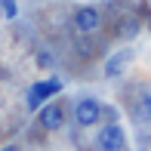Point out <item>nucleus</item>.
Instances as JSON below:
<instances>
[{
    "mask_svg": "<svg viewBox=\"0 0 151 151\" xmlns=\"http://www.w3.org/2000/svg\"><path fill=\"white\" fill-rule=\"evenodd\" d=\"M62 77H46V80H37V83H31L28 86V96H25V102H28V108L31 111H37L40 105H46V102L52 99V96H59L62 93Z\"/></svg>",
    "mask_w": 151,
    "mask_h": 151,
    "instance_id": "f257e3e1",
    "label": "nucleus"
},
{
    "mask_svg": "<svg viewBox=\"0 0 151 151\" xmlns=\"http://www.w3.org/2000/svg\"><path fill=\"white\" fill-rule=\"evenodd\" d=\"M127 145V133H123L120 123H105V127L99 129V136H96V148L99 151H123Z\"/></svg>",
    "mask_w": 151,
    "mask_h": 151,
    "instance_id": "f03ea898",
    "label": "nucleus"
},
{
    "mask_svg": "<svg viewBox=\"0 0 151 151\" xmlns=\"http://www.w3.org/2000/svg\"><path fill=\"white\" fill-rule=\"evenodd\" d=\"M65 105H62V102H46V105H40L37 108V120H40V127L43 129H50V133H56V129H62L65 127Z\"/></svg>",
    "mask_w": 151,
    "mask_h": 151,
    "instance_id": "7ed1b4c3",
    "label": "nucleus"
},
{
    "mask_svg": "<svg viewBox=\"0 0 151 151\" xmlns=\"http://www.w3.org/2000/svg\"><path fill=\"white\" fill-rule=\"evenodd\" d=\"M102 120V102L99 99H80L77 105H74V123L77 127H96V123Z\"/></svg>",
    "mask_w": 151,
    "mask_h": 151,
    "instance_id": "20e7f679",
    "label": "nucleus"
},
{
    "mask_svg": "<svg viewBox=\"0 0 151 151\" xmlns=\"http://www.w3.org/2000/svg\"><path fill=\"white\" fill-rule=\"evenodd\" d=\"M99 25H102V16H99L96 6H77L74 9V28L80 34H93Z\"/></svg>",
    "mask_w": 151,
    "mask_h": 151,
    "instance_id": "39448f33",
    "label": "nucleus"
},
{
    "mask_svg": "<svg viewBox=\"0 0 151 151\" xmlns=\"http://www.w3.org/2000/svg\"><path fill=\"white\" fill-rule=\"evenodd\" d=\"M133 62V50H117L114 56H108V62H105V77H120L123 71H127V65Z\"/></svg>",
    "mask_w": 151,
    "mask_h": 151,
    "instance_id": "423d86ee",
    "label": "nucleus"
},
{
    "mask_svg": "<svg viewBox=\"0 0 151 151\" xmlns=\"http://www.w3.org/2000/svg\"><path fill=\"white\" fill-rule=\"evenodd\" d=\"M133 114H136V120H142V123H148V120H151V93H139Z\"/></svg>",
    "mask_w": 151,
    "mask_h": 151,
    "instance_id": "0eeeda50",
    "label": "nucleus"
},
{
    "mask_svg": "<svg viewBox=\"0 0 151 151\" xmlns=\"http://www.w3.org/2000/svg\"><path fill=\"white\" fill-rule=\"evenodd\" d=\"M139 34V22L136 19H123L120 22V37H136Z\"/></svg>",
    "mask_w": 151,
    "mask_h": 151,
    "instance_id": "6e6552de",
    "label": "nucleus"
},
{
    "mask_svg": "<svg viewBox=\"0 0 151 151\" xmlns=\"http://www.w3.org/2000/svg\"><path fill=\"white\" fill-rule=\"evenodd\" d=\"M0 9H3V19H9V22L19 16V3L16 0H0Z\"/></svg>",
    "mask_w": 151,
    "mask_h": 151,
    "instance_id": "1a4fd4ad",
    "label": "nucleus"
},
{
    "mask_svg": "<svg viewBox=\"0 0 151 151\" xmlns=\"http://www.w3.org/2000/svg\"><path fill=\"white\" fill-rule=\"evenodd\" d=\"M34 62H37V68H52V65H56V59H52L50 50H40L37 56H34Z\"/></svg>",
    "mask_w": 151,
    "mask_h": 151,
    "instance_id": "9d476101",
    "label": "nucleus"
},
{
    "mask_svg": "<svg viewBox=\"0 0 151 151\" xmlns=\"http://www.w3.org/2000/svg\"><path fill=\"white\" fill-rule=\"evenodd\" d=\"M0 151H22V148H19V145H3Z\"/></svg>",
    "mask_w": 151,
    "mask_h": 151,
    "instance_id": "9b49d317",
    "label": "nucleus"
}]
</instances>
